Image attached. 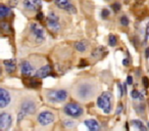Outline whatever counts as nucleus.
I'll return each instance as SVG.
<instances>
[{
    "label": "nucleus",
    "mask_w": 149,
    "mask_h": 131,
    "mask_svg": "<svg viewBox=\"0 0 149 131\" xmlns=\"http://www.w3.org/2000/svg\"><path fill=\"white\" fill-rule=\"evenodd\" d=\"M97 106L104 112V114H109L112 109V95L110 92H103L97 98Z\"/></svg>",
    "instance_id": "obj_1"
},
{
    "label": "nucleus",
    "mask_w": 149,
    "mask_h": 131,
    "mask_svg": "<svg viewBox=\"0 0 149 131\" xmlns=\"http://www.w3.org/2000/svg\"><path fill=\"white\" fill-rule=\"evenodd\" d=\"M36 112V104L31 99H26L21 104V109L17 114V121L21 122L27 115L34 114Z\"/></svg>",
    "instance_id": "obj_2"
},
{
    "label": "nucleus",
    "mask_w": 149,
    "mask_h": 131,
    "mask_svg": "<svg viewBox=\"0 0 149 131\" xmlns=\"http://www.w3.org/2000/svg\"><path fill=\"white\" fill-rule=\"evenodd\" d=\"M63 111L68 116L72 117V118H80L83 115L84 110L80 104L76 102H68L64 106Z\"/></svg>",
    "instance_id": "obj_3"
},
{
    "label": "nucleus",
    "mask_w": 149,
    "mask_h": 131,
    "mask_svg": "<svg viewBox=\"0 0 149 131\" xmlns=\"http://www.w3.org/2000/svg\"><path fill=\"white\" fill-rule=\"evenodd\" d=\"M48 100L52 102H62L68 98V91L64 89L49 90L46 93Z\"/></svg>",
    "instance_id": "obj_4"
},
{
    "label": "nucleus",
    "mask_w": 149,
    "mask_h": 131,
    "mask_svg": "<svg viewBox=\"0 0 149 131\" xmlns=\"http://www.w3.org/2000/svg\"><path fill=\"white\" fill-rule=\"evenodd\" d=\"M94 92H95V90H94L92 84H88V83L80 84L77 89L78 96H79L81 99H84V100L90 98V96H93Z\"/></svg>",
    "instance_id": "obj_5"
},
{
    "label": "nucleus",
    "mask_w": 149,
    "mask_h": 131,
    "mask_svg": "<svg viewBox=\"0 0 149 131\" xmlns=\"http://www.w3.org/2000/svg\"><path fill=\"white\" fill-rule=\"evenodd\" d=\"M30 30H31V33L33 34L34 38L38 43H41L45 40V32L41 26H39L36 23H32L30 25Z\"/></svg>",
    "instance_id": "obj_6"
},
{
    "label": "nucleus",
    "mask_w": 149,
    "mask_h": 131,
    "mask_svg": "<svg viewBox=\"0 0 149 131\" xmlns=\"http://www.w3.org/2000/svg\"><path fill=\"white\" fill-rule=\"evenodd\" d=\"M54 115L53 113L49 112V111H43L38 115V122L42 126H47L50 125L51 123L54 122Z\"/></svg>",
    "instance_id": "obj_7"
},
{
    "label": "nucleus",
    "mask_w": 149,
    "mask_h": 131,
    "mask_svg": "<svg viewBox=\"0 0 149 131\" xmlns=\"http://www.w3.org/2000/svg\"><path fill=\"white\" fill-rule=\"evenodd\" d=\"M47 25L50 30L53 32H57L60 29V23H59V18L54 11L49 13L47 17Z\"/></svg>",
    "instance_id": "obj_8"
},
{
    "label": "nucleus",
    "mask_w": 149,
    "mask_h": 131,
    "mask_svg": "<svg viewBox=\"0 0 149 131\" xmlns=\"http://www.w3.org/2000/svg\"><path fill=\"white\" fill-rule=\"evenodd\" d=\"M13 123V117L8 113H2L0 114V130L7 131L11 126Z\"/></svg>",
    "instance_id": "obj_9"
},
{
    "label": "nucleus",
    "mask_w": 149,
    "mask_h": 131,
    "mask_svg": "<svg viewBox=\"0 0 149 131\" xmlns=\"http://www.w3.org/2000/svg\"><path fill=\"white\" fill-rule=\"evenodd\" d=\"M55 4L60 9H63V11H68L70 13H76V7L72 5V3L70 2V0H55Z\"/></svg>",
    "instance_id": "obj_10"
},
{
    "label": "nucleus",
    "mask_w": 149,
    "mask_h": 131,
    "mask_svg": "<svg viewBox=\"0 0 149 131\" xmlns=\"http://www.w3.org/2000/svg\"><path fill=\"white\" fill-rule=\"evenodd\" d=\"M11 96L10 93L4 88L0 87V109H4L10 104Z\"/></svg>",
    "instance_id": "obj_11"
},
{
    "label": "nucleus",
    "mask_w": 149,
    "mask_h": 131,
    "mask_svg": "<svg viewBox=\"0 0 149 131\" xmlns=\"http://www.w3.org/2000/svg\"><path fill=\"white\" fill-rule=\"evenodd\" d=\"M23 5L28 11H40L42 7L41 0H24Z\"/></svg>",
    "instance_id": "obj_12"
},
{
    "label": "nucleus",
    "mask_w": 149,
    "mask_h": 131,
    "mask_svg": "<svg viewBox=\"0 0 149 131\" xmlns=\"http://www.w3.org/2000/svg\"><path fill=\"white\" fill-rule=\"evenodd\" d=\"M21 72L23 76H26L27 78L31 77L34 74V67L33 64L29 62V60H24L21 64Z\"/></svg>",
    "instance_id": "obj_13"
},
{
    "label": "nucleus",
    "mask_w": 149,
    "mask_h": 131,
    "mask_svg": "<svg viewBox=\"0 0 149 131\" xmlns=\"http://www.w3.org/2000/svg\"><path fill=\"white\" fill-rule=\"evenodd\" d=\"M51 72H52L51 66H50V64H45V66L41 67L37 72H36V73H35V77L43 79V78L48 77V76L51 74Z\"/></svg>",
    "instance_id": "obj_14"
},
{
    "label": "nucleus",
    "mask_w": 149,
    "mask_h": 131,
    "mask_svg": "<svg viewBox=\"0 0 149 131\" xmlns=\"http://www.w3.org/2000/svg\"><path fill=\"white\" fill-rule=\"evenodd\" d=\"M84 123H85L86 127H87L89 131H100L99 123H98L96 120H94V119H89V120H86Z\"/></svg>",
    "instance_id": "obj_15"
},
{
    "label": "nucleus",
    "mask_w": 149,
    "mask_h": 131,
    "mask_svg": "<svg viewBox=\"0 0 149 131\" xmlns=\"http://www.w3.org/2000/svg\"><path fill=\"white\" fill-rule=\"evenodd\" d=\"M5 70L8 74H13L17 70V64L15 60H4Z\"/></svg>",
    "instance_id": "obj_16"
},
{
    "label": "nucleus",
    "mask_w": 149,
    "mask_h": 131,
    "mask_svg": "<svg viewBox=\"0 0 149 131\" xmlns=\"http://www.w3.org/2000/svg\"><path fill=\"white\" fill-rule=\"evenodd\" d=\"M74 48L79 52H85L88 49V43L86 41H78L74 43Z\"/></svg>",
    "instance_id": "obj_17"
},
{
    "label": "nucleus",
    "mask_w": 149,
    "mask_h": 131,
    "mask_svg": "<svg viewBox=\"0 0 149 131\" xmlns=\"http://www.w3.org/2000/svg\"><path fill=\"white\" fill-rule=\"evenodd\" d=\"M10 15V8L3 4H0V19H4Z\"/></svg>",
    "instance_id": "obj_18"
},
{
    "label": "nucleus",
    "mask_w": 149,
    "mask_h": 131,
    "mask_svg": "<svg viewBox=\"0 0 149 131\" xmlns=\"http://www.w3.org/2000/svg\"><path fill=\"white\" fill-rule=\"evenodd\" d=\"M25 84H27V86H29L30 88H37L41 85V83H40L38 80L32 79V78H30V79H26Z\"/></svg>",
    "instance_id": "obj_19"
},
{
    "label": "nucleus",
    "mask_w": 149,
    "mask_h": 131,
    "mask_svg": "<svg viewBox=\"0 0 149 131\" xmlns=\"http://www.w3.org/2000/svg\"><path fill=\"white\" fill-rule=\"evenodd\" d=\"M0 30L4 33H9V30H10V26L7 22H1L0 23Z\"/></svg>",
    "instance_id": "obj_20"
},
{
    "label": "nucleus",
    "mask_w": 149,
    "mask_h": 131,
    "mask_svg": "<svg viewBox=\"0 0 149 131\" xmlns=\"http://www.w3.org/2000/svg\"><path fill=\"white\" fill-rule=\"evenodd\" d=\"M131 96H132V98H134V99H142L143 98V95L138 90H133V91L131 92Z\"/></svg>",
    "instance_id": "obj_21"
},
{
    "label": "nucleus",
    "mask_w": 149,
    "mask_h": 131,
    "mask_svg": "<svg viewBox=\"0 0 149 131\" xmlns=\"http://www.w3.org/2000/svg\"><path fill=\"white\" fill-rule=\"evenodd\" d=\"M116 43H118V39H116V36L109 35V37H108V44H109L110 46H116Z\"/></svg>",
    "instance_id": "obj_22"
},
{
    "label": "nucleus",
    "mask_w": 149,
    "mask_h": 131,
    "mask_svg": "<svg viewBox=\"0 0 149 131\" xmlns=\"http://www.w3.org/2000/svg\"><path fill=\"white\" fill-rule=\"evenodd\" d=\"M120 24H122L123 26H128L129 25L128 17H126V15H123V17L120 18Z\"/></svg>",
    "instance_id": "obj_23"
},
{
    "label": "nucleus",
    "mask_w": 149,
    "mask_h": 131,
    "mask_svg": "<svg viewBox=\"0 0 149 131\" xmlns=\"http://www.w3.org/2000/svg\"><path fill=\"white\" fill-rule=\"evenodd\" d=\"M63 125L65 127H74V122L72 120H64L63 121Z\"/></svg>",
    "instance_id": "obj_24"
},
{
    "label": "nucleus",
    "mask_w": 149,
    "mask_h": 131,
    "mask_svg": "<svg viewBox=\"0 0 149 131\" xmlns=\"http://www.w3.org/2000/svg\"><path fill=\"white\" fill-rule=\"evenodd\" d=\"M142 82H143V85H144L145 88H149V78L148 77H143Z\"/></svg>",
    "instance_id": "obj_25"
},
{
    "label": "nucleus",
    "mask_w": 149,
    "mask_h": 131,
    "mask_svg": "<svg viewBox=\"0 0 149 131\" xmlns=\"http://www.w3.org/2000/svg\"><path fill=\"white\" fill-rule=\"evenodd\" d=\"M108 15H109V11H108V9H103V11H102V18H103V19H106Z\"/></svg>",
    "instance_id": "obj_26"
},
{
    "label": "nucleus",
    "mask_w": 149,
    "mask_h": 131,
    "mask_svg": "<svg viewBox=\"0 0 149 131\" xmlns=\"http://www.w3.org/2000/svg\"><path fill=\"white\" fill-rule=\"evenodd\" d=\"M17 3H19V0H9V5L13 7L17 6Z\"/></svg>",
    "instance_id": "obj_27"
},
{
    "label": "nucleus",
    "mask_w": 149,
    "mask_h": 131,
    "mask_svg": "<svg viewBox=\"0 0 149 131\" xmlns=\"http://www.w3.org/2000/svg\"><path fill=\"white\" fill-rule=\"evenodd\" d=\"M112 7H113V11H118L120 9V4L116 2V3H114V4L112 5Z\"/></svg>",
    "instance_id": "obj_28"
},
{
    "label": "nucleus",
    "mask_w": 149,
    "mask_h": 131,
    "mask_svg": "<svg viewBox=\"0 0 149 131\" xmlns=\"http://www.w3.org/2000/svg\"><path fill=\"white\" fill-rule=\"evenodd\" d=\"M132 83H133V77L132 76H128V78H127V84L131 85Z\"/></svg>",
    "instance_id": "obj_29"
},
{
    "label": "nucleus",
    "mask_w": 149,
    "mask_h": 131,
    "mask_svg": "<svg viewBox=\"0 0 149 131\" xmlns=\"http://www.w3.org/2000/svg\"><path fill=\"white\" fill-rule=\"evenodd\" d=\"M122 110H123V106L122 104H118V111H116V114H120V112H122Z\"/></svg>",
    "instance_id": "obj_30"
},
{
    "label": "nucleus",
    "mask_w": 149,
    "mask_h": 131,
    "mask_svg": "<svg viewBox=\"0 0 149 131\" xmlns=\"http://www.w3.org/2000/svg\"><path fill=\"white\" fill-rule=\"evenodd\" d=\"M149 37V24L147 26V29H146V35H145V40H147V38Z\"/></svg>",
    "instance_id": "obj_31"
},
{
    "label": "nucleus",
    "mask_w": 149,
    "mask_h": 131,
    "mask_svg": "<svg viewBox=\"0 0 149 131\" xmlns=\"http://www.w3.org/2000/svg\"><path fill=\"white\" fill-rule=\"evenodd\" d=\"M37 19L38 20H42V19H43V13H38Z\"/></svg>",
    "instance_id": "obj_32"
},
{
    "label": "nucleus",
    "mask_w": 149,
    "mask_h": 131,
    "mask_svg": "<svg viewBox=\"0 0 149 131\" xmlns=\"http://www.w3.org/2000/svg\"><path fill=\"white\" fill-rule=\"evenodd\" d=\"M145 56H146L147 58H149V47H147L146 50H145Z\"/></svg>",
    "instance_id": "obj_33"
},
{
    "label": "nucleus",
    "mask_w": 149,
    "mask_h": 131,
    "mask_svg": "<svg viewBox=\"0 0 149 131\" xmlns=\"http://www.w3.org/2000/svg\"><path fill=\"white\" fill-rule=\"evenodd\" d=\"M123 64H124V66H128V64H129V60H128V58H125V60H123Z\"/></svg>",
    "instance_id": "obj_34"
},
{
    "label": "nucleus",
    "mask_w": 149,
    "mask_h": 131,
    "mask_svg": "<svg viewBox=\"0 0 149 131\" xmlns=\"http://www.w3.org/2000/svg\"><path fill=\"white\" fill-rule=\"evenodd\" d=\"M139 131H148L147 130V128L145 126H143V127H141L140 129H139Z\"/></svg>",
    "instance_id": "obj_35"
},
{
    "label": "nucleus",
    "mask_w": 149,
    "mask_h": 131,
    "mask_svg": "<svg viewBox=\"0 0 149 131\" xmlns=\"http://www.w3.org/2000/svg\"><path fill=\"white\" fill-rule=\"evenodd\" d=\"M0 75H1V68H0Z\"/></svg>",
    "instance_id": "obj_36"
},
{
    "label": "nucleus",
    "mask_w": 149,
    "mask_h": 131,
    "mask_svg": "<svg viewBox=\"0 0 149 131\" xmlns=\"http://www.w3.org/2000/svg\"><path fill=\"white\" fill-rule=\"evenodd\" d=\"M148 128H149V123H148Z\"/></svg>",
    "instance_id": "obj_37"
}]
</instances>
